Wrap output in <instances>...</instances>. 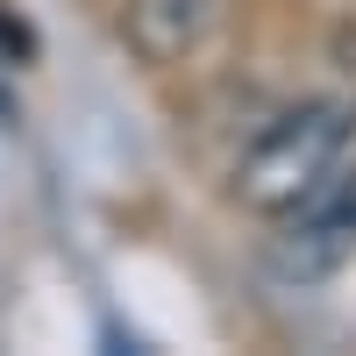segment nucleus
Returning <instances> with one entry per match:
<instances>
[{
    "label": "nucleus",
    "mask_w": 356,
    "mask_h": 356,
    "mask_svg": "<svg viewBox=\"0 0 356 356\" xmlns=\"http://www.w3.org/2000/svg\"><path fill=\"white\" fill-rule=\"evenodd\" d=\"M356 150V100L349 93H314L271 114L235 157V200L250 214H292L307 193H321Z\"/></svg>",
    "instance_id": "nucleus-1"
},
{
    "label": "nucleus",
    "mask_w": 356,
    "mask_h": 356,
    "mask_svg": "<svg viewBox=\"0 0 356 356\" xmlns=\"http://www.w3.org/2000/svg\"><path fill=\"white\" fill-rule=\"evenodd\" d=\"M235 0H122V43L150 72H178L221 43Z\"/></svg>",
    "instance_id": "nucleus-2"
},
{
    "label": "nucleus",
    "mask_w": 356,
    "mask_h": 356,
    "mask_svg": "<svg viewBox=\"0 0 356 356\" xmlns=\"http://www.w3.org/2000/svg\"><path fill=\"white\" fill-rule=\"evenodd\" d=\"M278 221H285L278 271L285 278H328L342 257H356V171H335L321 193H307Z\"/></svg>",
    "instance_id": "nucleus-3"
}]
</instances>
